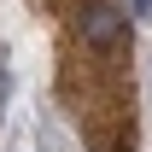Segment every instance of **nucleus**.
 Here are the masks:
<instances>
[{
	"label": "nucleus",
	"instance_id": "obj_2",
	"mask_svg": "<svg viewBox=\"0 0 152 152\" xmlns=\"http://www.w3.org/2000/svg\"><path fill=\"white\" fill-rule=\"evenodd\" d=\"M6 58H12V53L0 47V105H6V94H12V64H6Z\"/></svg>",
	"mask_w": 152,
	"mask_h": 152
},
{
	"label": "nucleus",
	"instance_id": "obj_3",
	"mask_svg": "<svg viewBox=\"0 0 152 152\" xmlns=\"http://www.w3.org/2000/svg\"><path fill=\"white\" fill-rule=\"evenodd\" d=\"M123 6H129V12H134L140 23H152V0H123Z\"/></svg>",
	"mask_w": 152,
	"mask_h": 152
},
{
	"label": "nucleus",
	"instance_id": "obj_1",
	"mask_svg": "<svg viewBox=\"0 0 152 152\" xmlns=\"http://www.w3.org/2000/svg\"><path fill=\"white\" fill-rule=\"evenodd\" d=\"M76 35H82V47H94V53H111L117 41L129 35V6L123 0H88L76 12Z\"/></svg>",
	"mask_w": 152,
	"mask_h": 152
}]
</instances>
